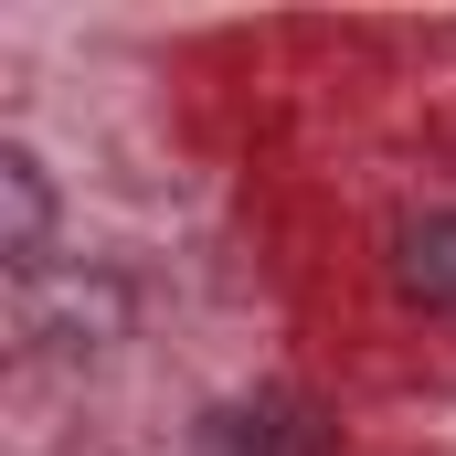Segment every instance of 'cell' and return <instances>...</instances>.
Listing matches in <instances>:
<instances>
[{"label": "cell", "mask_w": 456, "mask_h": 456, "mask_svg": "<svg viewBox=\"0 0 456 456\" xmlns=\"http://www.w3.org/2000/svg\"><path fill=\"white\" fill-rule=\"evenodd\" d=\"M43 233H53V181H43V159L11 138V149H0V255H11V265H43Z\"/></svg>", "instance_id": "obj_1"}, {"label": "cell", "mask_w": 456, "mask_h": 456, "mask_svg": "<svg viewBox=\"0 0 456 456\" xmlns=\"http://www.w3.org/2000/svg\"><path fill=\"white\" fill-rule=\"evenodd\" d=\"M393 276H403V297H414V308H446V319H456V213L403 224V244H393Z\"/></svg>", "instance_id": "obj_2"}]
</instances>
